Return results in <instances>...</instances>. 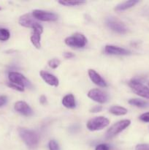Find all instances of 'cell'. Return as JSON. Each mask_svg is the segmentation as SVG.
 I'll return each instance as SVG.
<instances>
[{
  "instance_id": "cell-10",
  "label": "cell",
  "mask_w": 149,
  "mask_h": 150,
  "mask_svg": "<svg viewBox=\"0 0 149 150\" xmlns=\"http://www.w3.org/2000/svg\"><path fill=\"white\" fill-rule=\"evenodd\" d=\"M104 52L106 54L109 55H118V56H127L131 54L130 51L124 48L115 46L112 45H105Z\"/></svg>"
},
{
  "instance_id": "cell-31",
  "label": "cell",
  "mask_w": 149,
  "mask_h": 150,
  "mask_svg": "<svg viewBox=\"0 0 149 150\" xmlns=\"http://www.w3.org/2000/svg\"><path fill=\"white\" fill-rule=\"evenodd\" d=\"M46 97L45 96V95H42V96L40 97V98H39V102H40L41 104H45L46 103Z\"/></svg>"
},
{
  "instance_id": "cell-5",
  "label": "cell",
  "mask_w": 149,
  "mask_h": 150,
  "mask_svg": "<svg viewBox=\"0 0 149 150\" xmlns=\"http://www.w3.org/2000/svg\"><path fill=\"white\" fill-rule=\"evenodd\" d=\"M129 86L132 92L137 95L145 99H149V88L141 82L135 79H132L129 82Z\"/></svg>"
},
{
  "instance_id": "cell-26",
  "label": "cell",
  "mask_w": 149,
  "mask_h": 150,
  "mask_svg": "<svg viewBox=\"0 0 149 150\" xmlns=\"http://www.w3.org/2000/svg\"><path fill=\"white\" fill-rule=\"evenodd\" d=\"M139 119H140V121L143 122H149V112H146L141 114Z\"/></svg>"
},
{
  "instance_id": "cell-22",
  "label": "cell",
  "mask_w": 149,
  "mask_h": 150,
  "mask_svg": "<svg viewBox=\"0 0 149 150\" xmlns=\"http://www.w3.org/2000/svg\"><path fill=\"white\" fill-rule=\"evenodd\" d=\"M61 64V61L58 59H52L48 61V66L52 69H56Z\"/></svg>"
},
{
  "instance_id": "cell-9",
  "label": "cell",
  "mask_w": 149,
  "mask_h": 150,
  "mask_svg": "<svg viewBox=\"0 0 149 150\" xmlns=\"http://www.w3.org/2000/svg\"><path fill=\"white\" fill-rule=\"evenodd\" d=\"M87 95L90 99L98 103L103 104L108 101V95L103 91L99 89H91L89 91Z\"/></svg>"
},
{
  "instance_id": "cell-15",
  "label": "cell",
  "mask_w": 149,
  "mask_h": 150,
  "mask_svg": "<svg viewBox=\"0 0 149 150\" xmlns=\"http://www.w3.org/2000/svg\"><path fill=\"white\" fill-rule=\"evenodd\" d=\"M61 103L65 108H69V109H72L76 106L75 98L72 94H68V95H65L62 98Z\"/></svg>"
},
{
  "instance_id": "cell-14",
  "label": "cell",
  "mask_w": 149,
  "mask_h": 150,
  "mask_svg": "<svg viewBox=\"0 0 149 150\" xmlns=\"http://www.w3.org/2000/svg\"><path fill=\"white\" fill-rule=\"evenodd\" d=\"M39 75H40V77L42 78V80L50 86L57 87L59 85V81L54 75L48 73L46 71H44V70H41L39 72Z\"/></svg>"
},
{
  "instance_id": "cell-23",
  "label": "cell",
  "mask_w": 149,
  "mask_h": 150,
  "mask_svg": "<svg viewBox=\"0 0 149 150\" xmlns=\"http://www.w3.org/2000/svg\"><path fill=\"white\" fill-rule=\"evenodd\" d=\"M48 148L50 150H60L58 143L55 140H51L48 143Z\"/></svg>"
},
{
  "instance_id": "cell-25",
  "label": "cell",
  "mask_w": 149,
  "mask_h": 150,
  "mask_svg": "<svg viewBox=\"0 0 149 150\" xmlns=\"http://www.w3.org/2000/svg\"><path fill=\"white\" fill-rule=\"evenodd\" d=\"M7 86H8L9 87L11 88V89H15V90H16V91H18V92H23L25 89L24 88H22V87H20V86H17V85L13 84V83H10V82L7 83Z\"/></svg>"
},
{
  "instance_id": "cell-7",
  "label": "cell",
  "mask_w": 149,
  "mask_h": 150,
  "mask_svg": "<svg viewBox=\"0 0 149 150\" xmlns=\"http://www.w3.org/2000/svg\"><path fill=\"white\" fill-rule=\"evenodd\" d=\"M32 14L36 20L40 21H56L58 19V16L56 13L42 10H33Z\"/></svg>"
},
{
  "instance_id": "cell-11",
  "label": "cell",
  "mask_w": 149,
  "mask_h": 150,
  "mask_svg": "<svg viewBox=\"0 0 149 150\" xmlns=\"http://www.w3.org/2000/svg\"><path fill=\"white\" fill-rule=\"evenodd\" d=\"M15 111L19 114L25 116V117H30L33 115V110L32 109L29 104L24 101H18L14 105Z\"/></svg>"
},
{
  "instance_id": "cell-17",
  "label": "cell",
  "mask_w": 149,
  "mask_h": 150,
  "mask_svg": "<svg viewBox=\"0 0 149 150\" xmlns=\"http://www.w3.org/2000/svg\"><path fill=\"white\" fill-rule=\"evenodd\" d=\"M42 34V32H38V31H34L30 38L31 42L37 49H39L41 48V35Z\"/></svg>"
},
{
  "instance_id": "cell-2",
  "label": "cell",
  "mask_w": 149,
  "mask_h": 150,
  "mask_svg": "<svg viewBox=\"0 0 149 150\" xmlns=\"http://www.w3.org/2000/svg\"><path fill=\"white\" fill-rule=\"evenodd\" d=\"M64 42L68 46L75 48H84L87 44V38L84 35L80 33H75L73 35L67 37L64 40Z\"/></svg>"
},
{
  "instance_id": "cell-29",
  "label": "cell",
  "mask_w": 149,
  "mask_h": 150,
  "mask_svg": "<svg viewBox=\"0 0 149 150\" xmlns=\"http://www.w3.org/2000/svg\"><path fill=\"white\" fill-rule=\"evenodd\" d=\"M7 102V97L5 95H1L0 96V107L5 105Z\"/></svg>"
},
{
  "instance_id": "cell-27",
  "label": "cell",
  "mask_w": 149,
  "mask_h": 150,
  "mask_svg": "<svg viewBox=\"0 0 149 150\" xmlns=\"http://www.w3.org/2000/svg\"><path fill=\"white\" fill-rule=\"evenodd\" d=\"M95 150H110V146L106 144H101L96 146Z\"/></svg>"
},
{
  "instance_id": "cell-21",
  "label": "cell",
  "mask_w": 149,
  "mask_h": 150,
  "mask_svg": "<svg viewBox=\"0 0 149 150\" xmlns=\"http://www.w3.org/2000/svg\"><path fill=\"white\" fill-rule=\"evenodd\" d=\"M10 31L5 28H0V41H7L10 39Z\"/></svg>"
},
{
  "instance_id": "cell-6",
  "label": "cell",
  "mask_w": 149,
  "mask_h": 150,
  "mask_svg": "<svg viewBox=\"0 0 149 150\" xmlns=\"http://www.w3.org/2000/svg\"><path fill=\"white\" fill-rule=\"evenodd\" d=\"M8 79L10 83L20 86L22 88H24V89L26 86L29 87V86H31L29 81L23 74L18 73V72H10L8 73Z\"/></svg>"
},
{
  "instance_id": "cell-33",
  "label": "cell",
  "mask_w": 149,
  "mask_h": 150,
  "mask_svg": "<svg viewBox=\"0 0 149 150\" xmlns=\"http://www.w3.org/2000/svg\"><path fill=\"white\" fill-rule=\"evenodd\" d=\"M148 86H149V84H148Z\"/></svg>"
},
{
  "instance_id": "cell-32",
  "label": "cell",
  "mask_w": 149,
  "mask_h": 150,
  "mask_svg": "<svg viewBox=\"0 0 149 150\" xmlns=\"http://www.w3.org/2000/svg\"><path fill=\"white\" fill-rule=\"evenodd\" d=\"M0 10H1V7H0Z\"/></svg>"
},
{
  "instance_id": "cell-28",
  "label": "cell",
  "mask_w": 149,
  "mask_h": 150,
  "mask_svg": "<svg viewBox=\"0 0 149 150\" xmlns=\"http://www.w3.org/2000/svg\"><path fill=\"white\" fill-rule=\"evenodd\" d=\"M102 105H96V106L93 107L90 110V112L91 113H99L102 111Z\"/></svg>"
},
{
  "instance_id": "cell-18",
  "label": "cell",
  "mask_w": 149,
  "mask_h": 150,
  "mask_svg": "<svg viewBox=\"0 0 149 150\" xmlns=\"http://www.w3.org/2000/svg\"><path fill=\"white\" fill-rule=\"evenodd\" d=\"M110 112L115 116H124L126 115L128 112V110L126 108L119 105H113L110 108Z\"/></svg>"
},
{
  "instance_id": "cell-19",
  "label": "cell",
  "mask_w": 149,
  "mask_h": 150,
  "mask_svg": "<svg viewBox=\"0 0 149 150\" xmlns=\"http://www.w3.org/2000/svg\"><path fill=\"white\" fill-rule=\"evenodd\" d=\"M129 103L134 106L138 107V108H146L149 105L148 103L140 99H131L129 100Z\"/></svg>"
},
{
  "instance_id": "cell-30",
  "label": "cell",
  "mask_w": 149,
  "mask_h": 150,
  "mask_svg": "<svg viewBox=\"0 0 149 150\" xmlns=\"http://www.w3.org/2000/svg\"><path fill=\"white\" fill-rule=\"evenodd\" d=\"M63 56L65 59H72L74 57V54L72 52H64Z\"/></svg>"
},
{
  "instance_id": "cell-24",
  "label": "cell",
  "mask_w": 149,
  "mask_h": 150,
  "mask_svg": "<svg viewBox=\"0 0 149 150\" xmlns=\"http://www.w3.org/2000/svg\"><path fill=\"white\" fill-rule=\"evenodd\" d=\"M135 150H149V144H140L135 146Z\"/></svg>"
},
{
  "instance_id": "cell-1",
  "label": "cell",
  "mask_w": 149,
  "mask_h": 150,
  "mask_svg": "<svg viewBox=\"0 0 149 150\" xmlns=\"http://www.w3.org/2000/svg\"><path fill=\"white\" fill-rule=\"evenodd\" d=\"M19 136L30 149H35L39 144V136L35 131L24 127L18 129Z\"/></svg>"
},
{
  "instance_id": "cell-13",
  "label": "cell",
  "mask_w": 149,
  "mask_h": 150,
  "mask_svg": "<svg viewBox=\"0 0 149 150\" xmlns=\"http://www.w3.org/2000/svg\"><path fill=\"white\" fill-rule=\"evenodd\" d=\"M88 74H89V78H90L91 81L93 82L94 84L97 85V86H100V87H106L108 86L106 81L103 79V78L96 71V70H93V69H89L88 70Z\"/></svg>"
},
{
  "instance_id": "cell-20",
  "label": "cell",
  "mask_w": 149,
  "mask_h": 150,
  "mask_svg": "<svg viewBox=\"0 0 149 150\" xmlns=\"http://www.w3.org/2000/svg\"><path fill=\"white\" fill-rule=\"evenodd\" d=\"M58 3L61 5L66 6V7H74V6H80L82 4H86L85 1H62L60 0Z\"/></svg>"
},
{
  "instance_id": "cell-12",
  "label": "cell",
  "mask_w": 149,
  "mask_h": 150,
  "mask_svg": "<svg viewBox=\"0 0 149 150\" xmlns=\"http://www.w3.org/2000/svg\"><path fill=\"white\" fill-rule=\"evenodd\" d=\"M18 23L20 26H23V27L32 28V29H33L34 26L39 23L33 17L32 14L27 13V14L23 15V16H21L19 18Z\"/></svg>"
},
{
  "instance_id": "cell-4",
  "label": "cell",
  "mask_w": 149,
  "mask_h": 150,
  "mask_svg": "<svg viewBox=\"0 0 149 150\" xmlns=\"http://www.w3.org/2000/svg\"><path fill=\"white\" fill-rule=\"evenodd\" d=\"M130 125H131V121L129 120H123L118 121V122L115 123L113 125H112L108 129V131L106 132V135H105L106 138L107 139H112V138L115 137V136L127 129Z\"/></svg>"
},
{
  "instance_id": "cell-8",
  "label": "cell",
  "mask_w": 149,
  "mask_h": 150,
  "mask_svg": "<svg viewBox=\"0 0 149 150\" xmlns=\"http://www.w3.org/2000/svg\"><path fill=\"white\" fill-rule=\"evenodd\" d=\"M106 23L108 27L116 33L120 34V35H124L127 33V28L126 25L118 19L110 18L107 20Z\"/></svg>"
},
{
  "instance_id": "cell-3",
  "label": "cell",
  "mask_w": 149,
  "mask_h": 150,
  "mask_svg": "<svg viewBox=\"0 0 149 150\" xmlns=\"http://www.w3.org/2000/svg\"><path fill=\"white\" fill-rule=\"evenodd\" d=\"M110 125V120L105 117H96L88 121L86 127L90 131L101 130Z\"/></svg>"
},
{
  "instance_id": "cell-16",
  "label": "cell",
  "mask_w": 149,
  "mask_h": 150,
  "mask_svg": "<svg viewBox=\"0 0 149 150\" xmlns=\"http://www.w3.org/2000/svg\"><path fill=\"white\" fill-rule=\"evenodd\" d=\"M138 2L139 1H137V0H129V1H124V2L118 4V5L115 7V10L117 12L124 11V10H128V9L134 7V6L135 5V4H137Z\"/></svg>"
}]
</instances>
